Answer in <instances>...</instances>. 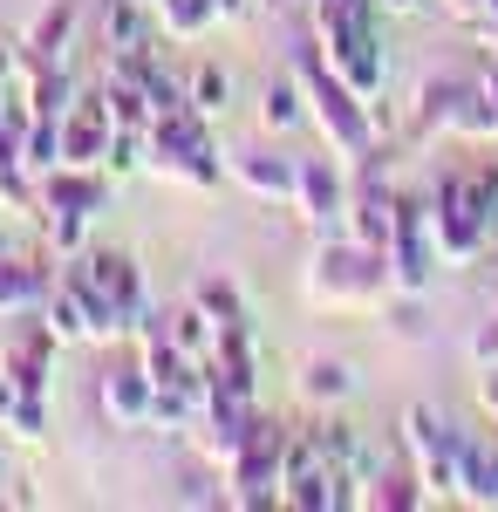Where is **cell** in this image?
Here are the masks:
<instances>
[{
	"instance_id": "6da1fadb",
	"label": "cell",
	"mask_w": 498,
	"mask_h": 512,
	"mask_svg": "<svg viewBox=\"0 0 498 512\" xmlns=\"http://www.w3.org/2000/svg\"><path fill=\"white\" fill-rule=\"evenodd\" d=\"M294 76H301V96H307V123L321 130V144H328L335 158L342 164H376L383 158L376 123H369V96H355V89L328 69V55L314 48V35L294 48Z\"/></svg>"
},
{
	"instance_id": "7a4b0ae2",
	"label": "cell",
	"mask_w": 498,
	"mask_h": 512,
	"mask_svg": "<svg viewBox=\"0 0 498 512\" xmlns=\"http://www.w3.org/2000/svg\"><path fill=\"white\" fill-rule=\"evenodd\" d=\"M301 294L314 308H328V315H376L396 294L389 253H376V246H362L348 233H321V246H314V260L301 274Z\"/></svg>"
},
{
	"instance_id": "3957f363",
	"label": "cell",
	"mask_w": 498,
	"mask_h": 512,
	"mask_svg": "<svg viewBox=\"0 0 498 512\" xmlns=\"http://www.w3.org/2000/svg\"><path fill=\"white\" fill-rule=\"evenodd\" d=\"M314 48L355 96H383L389 82V48H383V7H348V0H307Z\"/></svg>"
},
{
	"instance_id": "277c9868",
	"label": "cell",
	"mask_w": 498,
	"mask_h": 512,
	"mask_svg": "<svg viewBox=\"0 0 498 512\" xmlns=\"http://www.w3.org/2000/svg\"><path fill=\"white\" fill-rule=\"evenodd\" d=\"M430 246H437V267H478L485 246H492V219H485V198H478V171H444L437 192H430Z\"/></svg>"
},
{
	"instance_id": "5b68a950",
	"label": "cell",
	"mask_w": 498,
	"mask_h": 512,
	"mask_svg": "<svg viewBox=\"0 0 498 512\" xmlns=\"http://www.w3.org/2000/svg\"><path fill=\"white\" fill-rule=\"evenodd\" d=\"M403 458H410V472L423 478V492H430V506H458V478H464V444L471 437L451 424V417H437L430 403H410L403 410Z\"/></svg>"
},
{
	"instance_id": "8992f818",
	"label": "cell",
	"mask_w": 498,
	"mask_h": 512,
	"mask_svg": "<svg viewBox=\"0 0 498 512\" xmlns=\"http://www.w3.org/2000/svg\"><path fill=\"white\" fill-rule=\"evenodd\" d=\"M287 424L280 417H253V437H246V451L232 458L226 472V506H239V512H267V506H280V472H287Z\"/></svg>"
},
{
	"instance_id": "52a82bcc",
	"label": "cell",
	"mask_w": 498,
	"mask_h": 512,
	"mask_svg": "<svg viewBox=\"0 0 498 512\" xmlns=\"http://www.w3.org/2000/svg\"><path fill=\"white\" fill-rule=\"evenodd\" d=\"M348 171L342 158L328 151V158H301V178H294V212H301L314 233H342V219H348Z\"/></svg>"
},
{
	"instance_id": "ba28073f",
	"label": "cell",
	"mask_w": 498,
	"mask_h": 512,
	"mask_svg": "<svg viewBox=\"0 0 498 512\" xmlns=\"http://www.w3.org/2000/svg\"><path fill=\"white\" fill-rule=\"evenodd\" d=\"M430 274H437V246H430V205L423 198H403V226L389 239V280L396 294H430Z\"/></svg>"
},
{
	"instance_id": "9c48e42d",
	"label": "cell",
	"mask_w": 498,
	"mask_h": 512,
	"mask_svg": "<svg viewBox=\"0 0 498 512\" xmlns=\"http://www.w3.org/2000/svg\"><path fill=\"white\" fill-rule=\"evenodd\" d=\"M41 192V212H82V219H103L110 212V192L116 178L103 171V164H55V171H41L35 178ZM35 212V219H41Z\"/></svg>"
},
{
	"instance_id": "30bf717a",
	"label": "cell",
	"mask_w": 498,
	"mask_h": 512,
	"mask_svg": "<svg viewBox=\"0 0 498 512\" xmlns=\"http://www.w3.org/2000/svg\"><path fill=\"white\" fill-rule=\"evenodd\" d=\"M226 178L246 198H260V205H294L301 158H280L273 144H246V151H232V158H226Z\"/></svg>"
},
{
	"instance_id": "8fae6325",
	"label": "cell",
	"mask_w": 498,
	"mask_h": 512,
	"mask_svg": "<svg viewBox=\"0 0 498 512\" xmlns=\"http://www.w3.org/2000/svg\"><path fill=\"white\" fill-rule=\"evenodd\" d=\"M478 96V76H423L417 89H410V137H451V123H458V110Z\"/></svg>"
},
{
	"instance_id": "7c38bea8",
	"label": "cell",
	"mask_w": 498,
	"mask_h": 512,
	"mask_svg": "<svg viewBox=\"0 0 498 512\" xmlns=\"http://www.w3.org/2000/svg\"><path fill=\"white\" fill-rule=\"evenodd\" d=\"M151 396H157V383L144 376V362H110L103 383H96V403H103V417L116 431H144L151 424Z\"/></svg>"
},
{
	"instance_id": "4fadbf2b",
	"label": "cell",
	"mask_w": 498,
	"mask_h": 512,
	"mask_svg": "<svg viewBox=\"0 0 498 512\" xmlns=\"http://www.w3.org/2000/svg\"><path fill=\"white\" fill-rule=\"evenodd\" d=\"M55 328L48 321H28V328H14L7 342H0V369L14 376V390H48V376H55Z\"/></svg>"
},
{
	"instance_id": "5bb4252c",
	"label": "cell",
	"mask_w": 498,
	"mask_h": 512,
	"mask_svg": "<svg viewBox=\"0 0 498 512\" xmlns=\"http://www.w3.org/2000/svg\"><path fill=\"white\" fill-rule=\"evenodd\" d=\"M48 260H28V253H0V315H35L48 301Z\"/></svg>"
},
{
	"instance_id": "9a60e30c",
	"label": "cell",
	"mask_w": 498,
	"mask_h": 512,
	"mask_svg": "<svg viewBox=\"0 0 498 512\" xmlns=\"http://www.w3.org/2000/svg\"><path fill=\"white\" fill-rule=\"evenodd\" d=\"M76 21H82V0H55V7H41L35 28L21 35L28 62H69V48H76Z\"/></svg>"
},
{
	"instance_id": "2e32d148",
	"label": "cell",
	"mask_w": 498,
	"mask_h": 512,
	"mask_svg": "<svg viewBox=\"0 0 498 512\" xmlns=\"http://www.w3.org/2000/svg\"><path fill=\"white\" fill-rule=\"evenodd\" d=\"M294 390H301V403H314V410H335V403L355 396V369H348L342 355H307Z\"/></svg>"
},
{
	"instance_id": "e0dca14e",
	"label": "cell",
	"mask_w": 498,
	"mask_h": 512,
	"mask_svg": "<svg viewBox=\"0 0 498 512\" xmlns=\"http://www.w3.org/2000/svg\"><path fill=\"white\" fill-rule=\"evenodd\" d=\"M458 506L498 512V444H485V437H471V444H464V478H458Z\"/></svg>"
},
{
	"instance_id": "ac0fdd59",
	"label": "cell",
	"mask_w": 498,
	"mask_h": 512,
	"mask_svg": "<svg viewBox=\"0 0 498 512\" xmlns=\"http://www.w3.org/2000/svg\"><path fill=\"white\" fill-rule=\"evenodd\" d=\"M144 41H157V14L144 7V0H103V55H116V48H144Z\"/></svg>"
},
{
	"instance_id": "d6986e66",
	"label": "cell",
	"mask_w": 498,
	"mask_h": 512,
	"mask_svg": "<svg viewBox=\"0 0 498 512\" xmlns=\"http://www.w3.org/2000/svg\"><path fill=\"white\" fill-rule=\"evenodd\" d=\"M164 335H171V342H178V349L192 355L198 369H205V362H212V355H219V321L205 315V308H198V301H185V308H171V315H164Z\"/></svg>"
},
{
	"instance_id": "ffe728a7",
	"label": "cell",
	"mask_w": 498,
	"mask_h": 512,
	"mask_svg": "<svg viewBox=\"0 0 498 512\" xmlns=\"http://www.w3.org/2000/svg\"><path fill=\"white\" fill-rule=\"evenodd\" d=\"M362 506L369 512H417V506H430V492H423L417 472H369L362 478Z\"/></svg>"
},
{
	"instance_id": "44dd1931",
	"label": "cell",
	"mask_w": 498,
	"mask_h": 512,
	"mask_svg": "<svg viewBox=\"0 0 498 512\" xmlns=\"http://www.w3.org/2000/svg\"><path fill=\"white\" fill-rule=\"evenodd\" d=\"M294 123H307V96H301V76H280L260 89V130L267 137H280V130H294Z\"/></svg>"
},
{
	"instance_id": "7402d4cb",
	"label": "cell",
	"mask_w": 498,
	"mask_h": 512,
	"mask_svg": "<svg viewBox=\"0 0 498 512\" xmlns=\"http://www.w3.org/2000/svg\"><path fill=\"white\" fill-rule=\"evenodd\" d=\"M151 14H157V35H164V41H198L212 21H219L212 0H157Z\"/></svg>"
},
{
	"instance_id": "603a6c76",
	"label": "cell",
	"mask_w": 498,
	"mask_h": 512,
	"mask_svg": "<svg viewBox=\"0 0 498 512\" xmlns=\"http://www.w3.org/2000/svg\"><path fill=\"white\" fill-rule=\"evenodd\" d=\"M185 103H192V110H205V117H226V103H232V69H219V62H198L192 76H185Z\"/></svg>"
},
{
	"instance_id": "cb8c5ba5",
	"label": "cell",
	"mask_w": 498,
	"mask_h": 512,
	"mask_svg": "<svg viewBox=\"0 0 498 512\" xmlns=\"http://www.w3.org/2000/svg\"><path fill=\"white\" fill-rule=\"evenodd\" d=\"M89 226H96V219H82V212H41V239H48V253H55V260L89 253Z\"/></svg>"
},
{
	"instance_id": "d4e9b609",
	"label": "cell",
	"mask_w": 498,
	"mask_h": 512,
	"mask_svg": "<svg viewBox=\"0 0 498 512\" xmlns=\"http://www.w3.org/2000/svg\"><path fill=\"white\" fill-rule=\"evenodd\" d=\"M21 164H28L35 178L62 164V117H35V123H28V137H21Z\"/></svg>"
},
{
	"instance_id": "484cf974",
	"label": "cell",
	"mask_w": 498,
	"mask_h": 512,
	"mask_svg": "<svg viewBox=\"0 0 498 512\" xmlns=\"http://www.w3.org/2000/svg\"><path fill=\"white\" fill-rule=\"evenodd\" d=\"M192 301H198L212 321H219V328H226V321H246V294H239L226 274H205V280L192 287Z\"/></svg>"
},
{
	"instance_id": "4316f807",
	"label": "cell",
	"mask_w": 498,
	"mask_h": 512,
	"mask_svg": "<svg viewBox=\"0 0 498 512\" xmlns=\"http://www.w3.org/2000/svg\"><path fill=\"white\" fill-rule=\"evenodd\" d=\"M7 437H14V444H48V390H21L14 396Z\"/></svg>"
},
{
	"instance_id": "83f0119b",
	"label": "cell",
	"mask_w": 498,
	"mask_h": 512,
	"mask_svg": "<svg viewBox=\"0 0 498 512\" xmlns=\"http://www.w3.org/2000/svg\"><path fill=\"white\" fill-rule=\"evenodd\" d=\"M144 151H151V144H144V130H116L103 171H110V178H130V171H144Z\"/></svg>"
},
{
	"instance_id": "f1b7e54d",
	"label": "cell",
	"mask_w": 498,
	"mask_h": 512,
	"mask_svg": "<svg viewBox=\"0 0 498 512\" xmlns=\"http://www.w3.org/2000/svg\"><path fill=\"white\" fill-rule=\"evenodd\" d=\"M471 362H478V369H492V362H498V315L471 328Z\"/></svg>"
},
{
	"instance_id": "f546056e",
	"label": "cell",
	"mask_w": 498,
	"mask_h": 512,
	"mask_svg": "<svg viewBox=\"0 0 498 512\" xmlns=\"http://www.w3.org/2000/svg\"><path fill=\"white\" fill-rule=\"evenodd\" d=\"M21 62H28V48L0 35V89H14V76H21Z\"/></svg>"
},
{
	"instance_id": "4dcf8cb0",
	"label": "cell",
	"mask_w": 498,
	"mask_h": 512,
	"mask_svg": "<svg viewBox=\"0 0 498 512\" xmlns=\"http://www.w3.org/2000/svg\"><path fill=\"white\" fill-rule=\"evenodd\" d=\"M464 35H471V41H485V55H498V7H485L478 21H464Z\"/></svg>"
},
{
	"instance_id": "1f68e13d",
	"label": "cell",
	"mask_w": 498,
	"mask_h": 512,
	"mask_svg": "<svg viewBox=\"0 0 498 512\" xmlns=\"http://www.w3.org/2000/svg\"><path fill=\"white\" fill-rule=\"evenodd\" d=\"M478 403H485V417H492V431H498V362L478 369Z\"/></svg>"
},
{
	"instance_id": "d6a6232c",
	"label": "cell",
	"mask_w": 498,
	"mask_h": 512,
	"mask_svg": "<svg viewBox=\"0 0 498 512\" xmlns=\"http://www.w3.org/2000/svg\"><path fill=\"white\" fill-rule=\"evenodd\" d=\"M437 7H444V14H451V21H478V14H485V7H492V0H437Z\"/></svg>"
},
{
	"instance_id": "836d02e7",
	"label": "cell",
	"mask_w": 498,
	"mask_h": 512,
	"mask_svg": "<svg viewBox=\"0 0 498 512\" xmlns=\"http://www.w3.org/2000/svg\"><path fill=\"white\" fill-rule=\"evenodd\" d=\"M246 7H253V0H212V14H219V28H232V21H246Z\"/></svg>"
},
{
	"instance_id": "e575fe53",
	"label": "cell",
	"mask_w": 498,
	"mask_h": 512,
	"mask_svg": "<svg viewBox=\"0 0 498 512\" xmlns=\"http://www.w3.org/2000/svg\"><path fill=\"white\" fill-rule=\"evenodd\" d=\"M478 96L492 103V117H498V55H492V62H485V76H478Z\"/></svg>"
},
{
	"instance_id": "d590c367",
	"label": "cell",
	"mask_w": 498,
	"mask_h": 512,
	"mask_svg": "<svg viewBox=\"0 0 498 512\" xmlns=\"http://www.w3.org/2000/svg\"><path fill=\"white\" fill-rule=\"evenodd\" d=\"M14 396H21V390H14V376L0 369V431H7V417H14Z\"/></svg>"
},
{
	"instance_id": "8d00e7d4",
	"label": "cell",
	"mask_w": 498,
	"mask_h": 512,
	"mask_svg": "<svg viewBox=\"0 0 498 512\" xmlns=\"http://www.w3.org/2000/svg\"><path fill=\"white\" fill-rule=\"evenodd\" d=\"M423 0H383V14H417Z\"/></svg>"
},
{
	"instance_id": "74e56055",
	"label": "cell",
	"mask_w": 498,
	"mask_h": 512,
	"mask_svg": "<svg viewBox=\"0 0 498 512\" xmlns=\"http://www.w3.org/2000/svg\"><path fill=\"white\" fill-rule=\"evenodd\" d=\"M485 260H492V274H498V233H492V246H485Z\"/></svg>"
},
{
	"instance_id": "f35d334b",
	"label": "cell",
	"mask_w": 498,
	"mask_h": 512,
	"mask_svg": "<svg viewBox=\"0 0 498 512\" xmlns=\"http://www.w3.org/2000/svg\"><path fill=\"white\" fill-rule=\"evenodd\" d=\"M348 7H383V0H348Z\"/></svg>"
},
{
	"instance_id": "ab89813d",
	"label": "cell",
	"mask_w": 498,
	"mask_h": 512,
	"mask_svg": "<svg viewBox=\"0 0 498 512\" xmlns=\"http://www.w3.org/2000/svg\"><path fill=\"white\" fill-rule=\"evenodd\" d=\"M144 7H157V0H144Z\"/></svg>"
}]
</instances>
